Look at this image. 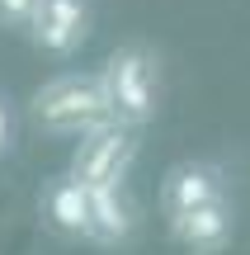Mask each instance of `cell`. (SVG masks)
Masks as SVG:
<instances>
[{
	"label": "cell",
	"mask_w": 250,
	"mask_h": 255,
	"mask_svg": "<svg viewBox=\"0 0 250 255\" xmlns=\"http://www.w3.org/2000/svg\"><path fill=\"white\" fill-rule=\"evenodd\" d=\"M170 222V241H175L184 255H222L236 237V208L232 199H217V203H203V208H189V213H175Z\"/></svg>",
	"instance_id": "7"
},
{
	"label": "cell",
	"mask_w": 250,
	"mask_h": 255,
	"mask_svg": "<svg viewBox=\"0 0 250 255\" xmlns=\"http://www.w3.org/2000/svg\"><path fill=\"white\" fill-rule=\"evenodd\" d=\"M28 14H33V0H0V28L9 33H24Z\"/></svg>",
	"instance_id": "9"
},
{
	"label": "cell",
	"mask_w": 250,
	"mask_h": 255,
	"mask_svg": "<svg viewBox=\"0 0 250 255\" xmlns=\"http://www.w3.org/2000/svg\"><path fill=\"white\" fill-rule=\"evenodd\" d=\"M9 146H14V114L0 100V156H9Z\"/></svg>",
	"instance_id": "10"
},
{
	"label": "cell",
	"mask_w": 250,
	"mask_h": 255,
	"mask_svg": "<svg viewBox=\"0 0 250 255\" xmlns=\"http://www.w3.org/2000/svg\"><path fill=\"white\" fill-rule=\"evenodd\" d=\"M94 76H99V90H104V104H109L113 123L147 128L156 119V109H161V57L147 43L113 47Z\"/></svg>",
	"instance_id": "1"
},
{
	"label": "cell",
	"mask_w": 250,
	"mask_h": 255,
	"mask_svg": "<svg viewBox=\"0 0 250 255\" xmlns=\"http://www.w3.org/2000/svg\"><path fill=\"white\" fill-rule=\"evenodd\" d=\"M38 218L52 237L62 241H85V189L71 175H52L38 189Z\"/></svg>",
	"instance_id": "8"
},
{
	"label": "cell",
	"mask_w": 250,
	"mask_h": 255,
	"mask_svg": "<svg viewBox=\"0 0 250 255\" xmlns=\"http://www.w3.org/2000/svg\"><path fill=\"white\" fill-rule=\"evenodd\" d=\"M142 128H128V123H99L90 132L76 137V151H71V175L81 189H99V184H128L132 165L142 156Z\"/></svg>",
	"instance_id": "3"
},
{
	"label": "cell",
	"mask_w": 250,
	"mask_h": 255,
	"mask_svg": "<svg viewBox=\"0 0 250 255\" xmlns=\"http://www.w3.org/2000/svg\"><path fill=\"white\" fill-rule=\"evenodd\" d=\"M142 232V208L128 194V184H99L85 189V241L104 251L132 246Z\"/></svg>",
	"instance_id": "5"
},
{
	"label": "cell",
	"mask_w": 250,
	"mask_h": 255,
	"mask_svg": "<svg viewBox=\"0 0 250 255\" xmlns=\"http://www.w3.org/2000/svg\"><path fill=\"white\" fill-rule=\"evenodd\" d=\"M28 114L52 137H81V132H90V128H99V123H113L94 71H62V76H52V81H43L33 90Z\"/></svg>",
	"instance_id": "2"
},
{
	"label": "cell",
	"mask_w": 250,
	"mask_h": 255,
	"mask_svg": "<svg viewBox=\"0 0 250 255\" xmlns=\"http://www.w3.org/2000/svg\"><path fill=\"white\" fill-rule=\"evenodd\" d=\"M24 33L43 57H71L94 33V5L90 0H33Z\"/></svg>",
	"instance_id": "4"
},
{
	"label": "cell",
	"mask_w": 250,
	"mask_h": 255,
	"mask_svg": "<svg viewBox=\"0 0 250 255\" xmlns=\"http://www.w3.org/2000/svg\"><path fill=\"white\" fill-rule=\"evenodd\" d=\"M217 199H232L227 170L217 161H179V165H170L166 180H161V213H166V218L189 213V208H203V203H217Z\"/></svg>",
	"instance_id": "6"
}]
</instances>
